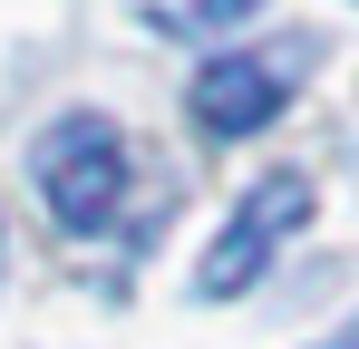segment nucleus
I'll return each instance as SVG.
<instances>
[{
  "label": "nucleus",
  "mask_w": 359,
  "mask_h": 349,
  "mask_svg": "<svg viewBox=\"0 0 359 349\" xmlns=\"http://www.w3.org/2000/svg\"><path fill=\"white\" fill-rule=\"evenodd\" d=\"M320 68V39L292 29V39H262V49H224L194 68V88H184V107L204 136H262L272 116L292 107V88Z\"/></svg>",
  "instance_id": "2"
},
{
  "label": "nucleus",
  "mask_w": 359,
  "mask_h": 349,
  "mask_svg": "<svg viewBox=\"0 0 359 349\" xmlns=\"http://www.w3.org/2000/svg\"><path fill=\"white\" fill-rule=\"evenodd\" d=\"M301 224H311V174H262V184L233 204V224L214 233V252L194 262V291H204V301L252 291L262 272H272V252H282Z\"/></svg>",
  "instance_id": "3"
},
{
  "label": "nucleus",
  "mask_w": 359,
  "mask_h": 349,
  "mask_svg": "<svg viewBox=\"0 0 359 349\" xmlns=\"http://www.w3.org/2000/svg\"><path fill=\"white\" fill-rule=\"evenodd\" d=\"M29 184H39V204H49L59 233H107L117 204H126V136L97 107H68L59 126H39Z\"/></svg>",
  "instance_id": "1"
},
{
  "label": "nucleus",
  "mask_w": 359,
  "mask_h": 349,
  "mask_svg": "<svg viewBox=\"0 0 359 349\" xmlns=\"http://www.w3.org/2000/svg\"><path fill=\"white\" fill-rule=\"evenodd\" d=\"M320 349H359V320H350V330H340V340H320Z\"/></svg>",
  "instance_id": "5"
},
{
  "label": "nucleus",
  "mask_w": 359,
  "mask_h": 349,
  "mask_svg": "<svg viewBox=\"0 0 359 349\" xmlns=\"http://www.w3.org/2000/svg\"><path fill=\"white\" fill-rule=\"evenodd\" d=\"M262 0H156L146 20L165 29V39H224V29H243Z\"/></svg>",
  "instance_id": "4"
}]
</instances>
